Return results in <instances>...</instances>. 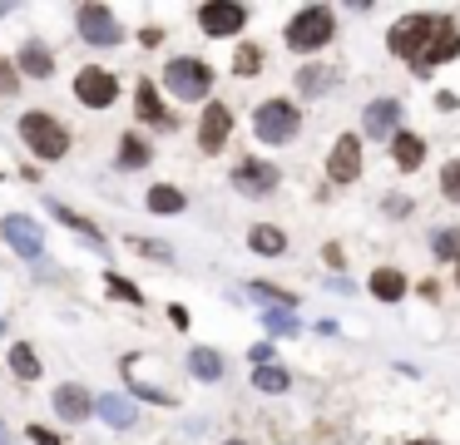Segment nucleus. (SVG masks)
Listing matches in <instances>:
<instances>
[{"mask_svg":"<svg viewBox=\"0 0 460 445\" xmlns=\"http://www.w3.org/2000/svg\"><path fill=\"white\" fill-rule=\"evenodd\" d=\"M327 173H332L337 183H352L356 173H362V139L356 134H342L332 144V159H327Z\"/></svg>","mask_w":460,"mask_h":445,"instance_id":"nucleus-16","label":"nucleus"},{"mask_svg":"<svg viewBox=\"0 0 460 445\" xmlns=\"http://www.w3.org/2000/svg\"><path fill=\"white\" fill-rule=\"evenodd\" d=\"M0 445H11V431H5V421H0Z\"/></svg>","mask_w":460,"mask_h":445,"instance_id":"nucleus-39","label":"nucleus"},{"mask_svg":"<svg viewBox=\"0 0 460 445\" xmlns=\"http://www.w3.org/2000/svg\"><path fill=\"white\" fill-rule=\"evenodd\" d=\"M25 445H64V435L50 431V425H40V421H30L25 425Z\"/></svg>","mask_w":460,"mask_h":445,"instance_id":"nucleus-32","label":"nucleus"},{"mask_svg":"<svg viewBox=\"0 0 460 445\" xmlns=\"http://www.w3.org/2000/svg\"><path fill=\"white\" fill-rule=\"evenodd\" d=\"M0 243L11 248V253H21L25 263H40V253H45L40 222L25 218V213H5V218H0Z\"/></svg>","mask_w":460,"mask_h":445,"instance_id":"nucleus-8","label":"nucleus"},{"mask_svg":"<svg viewBox=\"0 0 460 445\" xmlns=\"http://www.w3.org/2000/svg\"><path fill=\"white\" fill-rule=\"evenodd\" d=\"M134 248H139L144 257H169V248H163V243H139V238H134Z\"/></svg>","mask_w":460,"mask_h":445,"instance_id":"nucleus-36","label":"nucleus"},{"mask_svg":"<svg viewBox=\"0 0 460 445\" xmlns=\"http://www.w3.org/2000/svg\"><path fill=\"white\" fill-rule=\"evenodd\" d=\"M297 129H302V114L292 99H263L253 109V134L263 144H288V139H297Z\"/></svg>","mask_w":460,"mask_h":445,"instance_id":"nucleus-4","label":"nucleus"},{"mask_svg":"<svg viewBox=\"0 0 460 445\" xmlns=\"http://www.w3.org/2000/svg\"><path fill=\"white\" fill-rule=\"evenodd\" d=\"M144 208L159 213V218H169V213H183V208H188V198H183V189H173V183H154L149 198H144Z\"/></svg>","mask_w":460,"mask_h":445,"instance_id":"nucleus-22","label":"nucleus"},{"mask_svg":"<svg viewBox=\"0 0 460 445\" xmlns=\"http://www.w3.org/2000/svg\"><path fill=\"white\" fill-rule=\"evenodd\" d=\"M228 134H233V109L223 99H208L204 114H198V148L204 154H223Z\"/></svg>","mask_w":460,"mask_h":445,"instance_id":"nucleus-10","label":"nucleus"},{"mask_svg":"<svg viewBox=\"0 0 460 445\" xmlns=\"http://www.w3.org/2000/svg\"><path fill=\"white\" fill-rule=\"evenodd\" d=\"M15 70H21V80H50L54 74V50L40 40V35H30V40L15 50Z\"/></svg>","mask_w":460,"mask_h":445,"instance_id":"nucleus-13","label":"nucleus"},{"mask_svg":"<svg viewBox=\"0 0 460 445\" xmlns=\"http://www.w3.org/2000/svg\"><path fill=\"white\" fill-rule=\"evenodd\" d=\"M75 30H79V40L95 45V50H114V45L124 40L119 15L109 11V5H99V0H89V5H79V11H75Z\"/></svg>","mask_w":460,"mask_h":445,"instance_id":"nucleus-5","label":"nucleus"},{"mask_svg":"<svg viewBox=\"0 0 460 445\" xmlns=\"http://www.w3.org/2000/svg\"><path fill=\"white\" fill-rule=\"evenodd\" d=\"M337 35V21H332V11L327 5H307V11H297L288 21V50H297V55H312V50H322V45Z\"/></svg>","mask_w":460,"mask_h":445,"instance_id":"nucleus-3","label":"nucleus"},{"mask_svg":"<svg viewBox=\"0 0 460 445\" xmlns=\"http://www.w3.org/2000/svg\"><path fill=\"white\" fill-rule=\"evenodd\" d=\"M431 35H436V21H431V15H406V21H397V25H391V35H386V50L416 64L421 55H426Z\"/></svg>","mask_w":460,"mask_h":445,"instance_id":"nucleus-7","label":"nucleus"},{"mask_svg":"<svg viewBox=\"0 0 460 445\" xmlns=\"http://www.w3.org/2000/svg\"><path fill=\"white\" fill-rule=\"evenodd\" d=\"M302 95H322V89L332 85V70H322V64H312V70H302Z\"/></svg>","mask_w":460,"mask_h":445,"instance_id":"nucleus-30","label":"nucleus"},{"mask_svg":"<svg viewBox=\"0 0 460 445\" xmlns=\"http://www.w3.org/2000/svg\"><path fill=\"white\" fill-rule=\"evenodd\" d=\"M5 366H11V376H15V382H40L45 361H40V351H35L30 341H15V347L5 351Z\"/></svg>","mask_w":460,"mask_h":445,"instance_id":"nucleus-18","label":"nucleus"},{"mask_svg":"<svg viewBox=\"0 0 460 445\" xmlns=\"http://www.w3.org/2000/svg\"><path fill=\"white\" fill-rule=\"evenodd\" d=\"M21 70H15V60H0V99H11V95H21Z\"/></svg>","mask_w":460,"mask_h":445,"instance_id":"nucleus-31","label":"nucleus"},{"mask_svg":"<svg viewBox=\"0 0 460 445\" xmlns=\"http://www.w3.org/2000/svg\"><path fill=\"white\" fill-rule=\"evenodd\" d=\"M247 25V5H233V0H208V5H198V30L208 35V40H228V35H238Z\"/></svg>","mask_w":460,"mask_h":445,"instance_id":"nucleus-9","label":"nucleus"},{"mask_svg":"<svg viewBox=\"0 0 460 445\" xmlns=\"http://www.w3.org/2000/svg\"><path fill=\"white\" fill-rule=\"evenodd\" d=\"M247 248L263 253V257H278V253H288V238H282V228H272V222H257L253 233H247Z\"/></svg>","mask_w":460,"mask_h":445,"instance_id":"nucleus-23","label":"nucleus"},{"mask_svg":"<svg viewBox=\"0 0 460 445\" xmlns=\"http://www.w3.org/2000/svg\"><path fill=\"white\" fill-rule=\"evenodd\" d=\"M440 193H446L450 203H460V159H450L446 169H440Z\"/></svg>","mask_w":460,"mask_h":445,"instance_id":"nucleus-33","label":"nucleus"},{"mask_svg":"<svg viewBox=\"0 0 460 445\" xmlns=\"http://www.w3.org/2000/svg\"><path fill=\"white\" fill-rule=\"evenodd\" d=\"M456 282H460V253H456Z\"/></svg>","mask_w":460,"mask_h":445,"instance_id":"nucleus-41","label":"nucleus"},{"mask_svg":"<svg viewBox=\"0 0 460 445\" xmlns=\"http://www.w3.org/2000/svg\"><path fill=\"white\" fill-rule=\"evenodd\" d=\"M5 15H11V5H0V21H5Z\"/></svg>","mask_w":460,"mask_h":445,"instance_id":"nucleus-40","label":"nucleus"},{"mask_svg":"<svg viewBox=\"0 0 460 445\" xmlns=\"http://www.w3.org/2000/svg\"><path fill=\"white\" fill-rule=\"evenodd\" d=\"M15 134H21L25 154H35L40 164H60L64 154H70V144H75L70 124H60L50 109H25V114L15 119Z\"/></svg>","mask_w":460,"mask_h":445,"instance_id":"nucleus-1","label":"nucleus"},{"mask_svg":"<svg viewBox=\"0 0 460 445\" xmlns=\"http://www.w3.org/2000/svg\"><path fill=\"white\" fill-rule=\"evenodd\" d=\"M372 292L381 297V302H401V297H406V277H401L397 267H381V273L372 277Z\"/></svg>","mask_w":460,"mask_h":445,"instance_id":"nucleus-27","label":"nucleus"},{"mask_svg":"<svg viewBox=\"0 0 460 445\" xmlns=\"http://www.w3.org/2000/svg\"><path fill=\"white\" fill-rule=\"evenodd\" d=\"M253 386L257 391H268V396H278V391H288V371L282 366H253Z\"/></svg>","mask_w":460,"mask_h":445,"instance_id":"nucleus-28","label":"nucleus"},{"mask_svg":"<svg viewBox=\"0 0 460 445\" xmlns=\"http://www.w3.org/2000/svg\"><path fill=\"white\" fill-rule=\"evenodd\" d=\"M95 411H99V421H105V425H114V431H129V425L139 421L134 401H124V396H99V401H95Z\"/></svg>","mask_w":460,"mask_h":445,"instance_id":"nucleus-20","label":"nucleus"},{"mask_svg":"<svg viewBox=\"0 0 460 445\" xmlns=\"http://www.w3.org/2000/svg\"><path fill=\"white\" fill-rule=\"evenodd\" d=\"M278 183H282V173L268 159H243L233 169V189L243 198H268V193H278Z\"/></svg>","mask_w":460,"mask_h":445,"instance_id":"nucleus-11","label":"nucleus"},{"mask_svg":"<svg viewBox=\"0 0 460 445\" xmlns=\"http://www.w3.org/2000/svg\"><path fill=\"white\" fill-rule=\"evenodd\" d=\"M397 119H401L397 99H376V105H366L362 124H366V134H372V139H381V134H391V129H397Z\"/></svg>","mask_w":460,"mask_h":445,"instance_id":"nucleus-19","label":"nucleus"},{"mask_svg":"<svg viewBox=\"0 0 460 445\" xmlns=\"http://www.w3.org/2000/svg\"><path fill=\"white\" fill-rule=\"evenodd\" d=\"M223 445H247V441H223Z\"/></svg>","mask_w":460,"mask_h":445,"instance_id":"nucleus-42","label":"nucleus"},{"mask_svg":"<svg viewBox=\"0 0 460 445\" xmlns=\"http://www.w3.org/2000/svg\"><path fill=\"white\" fill-rule=\"evenodd\" d=\"M154 159V144L144 134H124L119 139V154H114V169H144Z\"/></svg>","mask_w":460,"mask_h":445,"instance_id":"nucleus-21","label":"nucleus"},{"mask_svg":"<svg viewBox=\"0 0 460 445\" xmlns=\"http://www.w3.org/2000/svg\"><path fill=\"white\" fill-rule=\"evenodd\" d=\"M268 327H272V332H297V322H292V317H278V312H268Z\"/></svg>","mask_w":460,"mask_h":445,"instance_id":"nucleus-37","label":"nucleus"},{"mask_svg":"<svg viewBox=\"0 0 460 445\" xmlns=\"http://www.w3.org/2000/svg\"><path fill=\"white\" fill-rule=\"evenodd\" d=\"M159 40H163V30H159V25H144V30H139V45H144V50H154Z\"/></svg>","mask_w":460,"mask_h":445,"instance_id":"nucleus-35","label":"nucleus"},{"mask_svg":"<svg viewBox=\"0 0 460 445\" xmlns=\"http://www.w3.org/2000/svg\"><path fill=\"white\" fill-rule=\"evenodd\" d=\"M253 292L268 297V302H282V307H292V292H282V287H272V282H253Z\"/></svg>","mask_w":460,"mask_h":445,"instance_id":"nucleus-34","label":"nucleus"},{"mask_svg":"<svg viewBox=\"0 0 460 445\" xmlns=\"http://www.w3.org/2000/svg\"><path fill=\"white\" fill-rule=\"evenodd\" d=\"M70 89H75V99L85 109H109L119 99V74L105 70V64H79V74L70 80Z\"/></svg>","mask_w":460,"mask_h":445,"instance_id":"nucleus-6","label":"nucleus"},{"mask_svg":"<svg viewBox=\"0 0 460 445\" xmlns=\"http://www.w3.org/2000/svg\"><path fill=\"white\" fill-rule=\"evenodd\" d=\"M45 208H50V218H54V222H64V228H70L75 238H85L89 248H99V253L109 248V243H105V233H99V222H95V218H85V213H75L70 203H60V198H45Z\"/></svg>","mask_w":460,"mask_h":445,"instance_id":"nucleus-14","label":"nucleus"},{"mask_svg":"<svg viewBox=\"0 0 460 445\" xmlns=\"http://www.w3.org/2000/svg\"><path fill=\"white\" fill-rule=\"evenodd\" d=\"M169 322H173V327H188V307H179V302H173V307H169Z\"/></svg>","mask_w":460,"mask_h":445,"instance_id":"nucleus-38","label":"nucleus"},{"mask_svg":"<svg viewBox=\"0 0 460 445\" xmlns=\"http://www.w3.org/2000/svg\"><path fill=\"white\" fill-rule=\"evenodd\" d=\"M159 80L173 99H183V105H198V99L213 95V64L198 60V55H173Z\"/></svg>","mask_w":460,"mask_h":445,"instance_id":"nucleus-2","label":"nucleus"},{"mask_svg":"<svg viewBox=\"0 0 460 445\" xmlns=\"http://www.w3.org/2000/svg\"><path fill=\"white\" fill-rule=\"evenodd\" d=\"M134 114H139V124H149V129H173V114L159 99V85H154V80H139V85H134Z\"/></svg>","mask_w":460,"mask_h":445,"instance_id":"nucleus-15","label":"nucleus"},{"mask_svg":"<svg viewBox=\"0 0 460 445\" xmlns=\"http://www.w3.org/2000/svg\"><path fill=\"white\" fill-rule=\"evenodd\" d=\"M456 50H460V30H456V21H436V35H431L426 55L416 60V70H431V64L456 60Z\"/></svg>","mask_w":460,"mask_h":445,"instance_id":"nucleus-17","label":"nucleus"},{"mask_svg":"<svg viewBox=\"0 0 460 445\" xmlns=\"http://www.w3.org/2000/svg\"><path fill=\"white\" fill-rule=\"evenodd\" d=\"M188 371L198 376V382H218V376H223V357L208 351V347H193L188 351Z\"/></svg>","mask_w":460,"mask_h":445,"instance_id":"nucleus-26","label":"nucleus"},{"mask_svg":"<svg viewBox=\"0 0 460 445\" xmlns=\"http://www.w3.org/2000/svg\"><path fill=\"white\" fill-rule=\"evenodd\" d=\"M391 154H397V169H421V159H426V139H416V134H397L391 139Z\"/></svg>","mask_w":460,"mask_h":445,"instance_id":"nucleus-24","label":"nucleus"},{"mask_svg":"<svg viewBox=\"0 0 460 445\" xmlns=\"http://www.w3.org/2000/svg\"><path fill=\"white\" fill-rule=\"evenodd\" d=\"M50 406H54V416H60L64 425H85L89 416H95V396H89V386H79V382H60L50 391Z\"/></svg>","mask_w":460,"mask_h":445,"instance_id":"nucleus-12","label":"nucleus"},{"mask_svg":"<svg viewBox=\"0 0 460 445\" xmlns=\"http://www.w3.org/2000/svg\"><path fill=\"white\" fill-rule=\"evenodd\" d=\"M263 64H268V55H263V45L243 40V45L233 50V74H238V80H253V74H263Z\"/></svg>","mask_w":460,"mask_h":445,"instance_id":"nucleus-25","label":"nucleus"},{"mask_svg":"<svg viewBox=\"0 0 460 445\" xmlns=\"http://www.w3.org/2000/svg\"><path fill=\"white\" fill-rule=\"evenodd\" d=\"M105 292H109V297H124V302H134V307L144 302V292H139V287L129 282V277H119V273H105Z\"/></svg>","mask_w":460,"mask_h":445,"instance_id":"nucleus-29","label":"nucleus"}]
</instances>
